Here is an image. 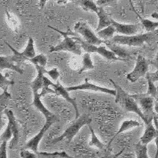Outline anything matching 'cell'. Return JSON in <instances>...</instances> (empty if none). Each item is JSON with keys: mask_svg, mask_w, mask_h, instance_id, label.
<instances>
[{"mask_svg": "<svg viewBox=\"0 0 158 158\" xmlns=\"http://www.w3.org/2000/svg\"><path fill=\"white\" fill-rule=\"evenodd\" d=\"M97 15L99 18V22L97 28V32L111 25V18L108 16V14L104 11V10L101 6L98 8V11H97Z\"/></svg>", "mask_w": 158, "mask_h": 158, "instance_id": "cell-18", "label": "cell"}, {"mask_svg": "<svg viewBox=\"0 0 158 158\" xmlns=\"http://www.w3.org/2000/svg\"><path fill=\"white\" fill-rule=\"evenodd\" d=\"M74 31L77 33L81 34L83 36L84 40L87 43L91 44H95L100 46L102 43H104V40L101 39L98 36L94 33V32L91 29L87 23L84 22H78L74 25Z\"/></svg>", "mask_w": 158, "mask_h": 158, "instance_id": "cell-8", "label": "cell"}, {"mask_svg": "<svg viewBox=\"0 0 158 158\" xmlns=\"http://www.w3.org/2000/svg\"><path fill=\"white\" fill-rule=\"evenodd\" d=\"M12 136H13L12 130H11V127L9 124H7L6 128L4 132L2 134V135H1V141H2V142H3V141L8 142V141L12 138Z\"/></svg>", "mask_w": 158, "mask_h": 158, "instance_id": "cell-32", "label": "cell"}, {"mask_svg": "<svg viewBox=\"0 0 158 158\" xmlns=\"http://www.w3.org/2000/svg\"><path fill=\"white\" fill-rule=\"evenodd\" d=\"M155 98H156V101H158V91H157V94H156V97H155Z\"/></svg>", "mask_w": 158, "mask_h": 158, "instance_id": "cell-45", "label": "cell"}, {"mask_svg": "<svg viewBox=\"0 0 158 158\" xmlns=\"http://www.w3.org/2000/svg\"><path fill=\"white\" fill-rule=\"evenodd\" d=\"M115 32V29L114 27V25L111 24V25L108 26V27L104 28V29H101V30L98 31L97 33V36L101 39L104 40H107L111 39L114 36V32Z\"/></svg>", "mask_w": 158, "mask_h": 158, "instance_id": "cell-21", "label": "cell"}, {"mask_svg": "<svg viewBox=\"0 0 158 158\" xmlns=\"http://www.w3.org/2000/svg\"><path fill=\"white\" fill-rule=\"evenodd\" d=\"M132 97L136 100L138 104H140L148 122H152L154 116V114H153V105H154L153 98L154 97L147 94H135V95H132Z\"/></svg>", "mask_w": 158, "mask_h": 158, "instance_id": "cell-9", "label": "cell"}, {"mask_svg": "<svg viewBox=\"0 0 158 158\" xmlns=\"http://www.w3.org/2000/svg\"><path fill=\"white\" fill-rule=\"evenodd\" d=\"M154 32H147L140 35H131V36H122V35H116L110 39V41L118 44L127 45V46H135V47H140L145 43H149L151 40Z\"/></svg>", "mask_w": 158, "mask_h": 158, "instance_id": "cell-5", "label": "cell"}, {"mask_svg": "<svg viewBox=\"0 0 158 158\" xmlns=\"http://www.w3.org/2000/svg\"><path fill=\"white\" fill-rule=\"evenodd\" d=\"M156 1H157V2H158V0H156Z\"/></svg>", "mask_w": 158, "mask_h": 158, "instance_id": "cell-47", "label": "cell"}, {"mask_svg": "<svg viewBox=\"0 0 158 158\" xmlns=\"http://www.w3.org/2000/svg\"><path fill=\"white\" fill-rule=\"evenodd\" d=\"M44 73H47L53 79V81H58V78L59 77V72L56 68L52 69V70H46L44 69Z\"/></svg>", "mask_w": 158, "mask_h": 158, "instance_id": "cell-34", "label": "cell"}, {"mask_svg": "<svg viewBox=\"0 0 158 158\" xmlns=\"http://www.w3.org/2000/svg\"><path fill=\"white\" fill-rule=\"evenodd\" d=\"M7 88L8 87L4 88L3 92L0 95V104H1L2 111H4L6 108V105L11 99V95L7 92Z\"/></svg>", "mask_w": 158, "mask_h": 158, "instance_id": "cell-27", "label": "cell"}, {"mask_svg": "<svg viewBox=\"0 0 158 158\" xmlns=\"http://www.w3.org/2000/svg\"><path fill=\"white\" fill-rule=\"evenodd\" d=\"M146 77L148 81V89L146 94L152 96V97H153L155 98L156 96V94H157V89H156V86L154 85V82L152 81L150 76L149 75V73H147V74H146Z\"/></svg>", "mask_w": 158, "mask_h": 158, "instance_id": "cell-31", "label": "cell"}, {"mask_svg": "<svg viewBox=\"0 0 158 158\" xmlns=\"http://www.w3.org/2000/svg\"><path fill=\"white\" fill-rule=\"evenodd\" d=\"M55 83L51 81L47 77L44 76V81H43V86H42L41 92L40 93L41 97H44L48 94H56V91L55 89H52L50 86H53Z\"/></svg>", "mask_w": 158, "mask_h": 158, "instance_id": "cell-23", "label": "cell"}, {"mask_svg": "<svg viewBox=\"0 0 158 158\" xmlns=\"http://www.w3.org/2000/svg\"><path fill=\"white\" fill-rule=\"evenodd\" d=\"M59 1H66V0H59Z\"/></svg>", "mask_w": 158, "mask_h": 158, "instance_id": "cell-46", "label": "cell"}, {"mask_svg": "<svg viewBox=\"0 0 158 158\" xmlns=\"http://www.w3.org/2000/svg\"><path fill=\"white\" fill-rule=\"evenodd\" d=\"M78 4L81 6V7L84 10L93 11V12H95L96 14L98 11L99 7L94 0H79Z\"/></svg>", "mask_w": 158, "mask_h": 158, "instance_id": "cell-22", "label": "cell"}, {"mask_svg": "<svg viewBox=\"0 0 158 158\" xmlns=\"http://www.w3.org/2000/svg\"><path fill=\"white\" fill-rule=\"evenodd\" d=\"M111 24L114 25L115 29V32L120 34L131 36V35L136 34L138 31L140 29V25H128V24L118 23L111 18Z\"/></svg>", "mask_w": 158, "mask_h": 158, "instance_id": "cell-13", "label": "cell"}, {"mask_svg": "<svg viewBox=\"0 0 158 158\" xmlns=\"http://www.w3.org/2000/svg\"><path fill=\"white\" fill-rule=\"evenodd\" d=\"M151 64L153 65L156 70H158V52L157 54H156V57H155V59H153V61H151Z\"/></svg>", "mask_w": 158, "mask_h": 158, "instance_id": "cell-40", "label": "cell"}, {"mask_svg": "<svg viewBox=\"0 0 158 158\" xmlns=\"http://www.w3.org/2000/svg\"><path fill=\"white\" fill-rule=\"evenodd\" d=\"M138 126H141V123H139L136 120H125V121H123V122L122 123V125H121L120 128H119V130L118 131V132L115 134V136L111 138V141H110L109 145L111 143V142H112V141H113L114 139H115V138H116L118 135H119V134L123 133V132H124V131H128V130L131 129V128H134V127H138Z\"/></svg>", "mask_w": 158, "mask_h": 158, "instance_id": "cell-20", "label": "cell"}, {"mask_svg": "<svg viewBox=\"0 0 158 158\" xmlns=\"http://www.w3.org/2000/svg\"><path fill=\"white\" fill-rule=\"evenodd\" d=\"M135 153L137 158H148L147 145L139 142L135 145Z\"/></svg>", "mask_w": 158, "mask_h": 158, "instance_id": "cell-25", "label": "cell"}, {"mask_svg": "<svg viewBox=\"0 0 158 158\" xmlns=\"http://www.w3.org/2000/svg\"><path fill=\"white\" fill-rule=\"evenodd\" d=\"M104 43L108 46V48L110 49V51L113 52L115 54V56H117L118 57L127 59H129L130 56H131V54L129 53V52H128L127 49L120 47V45L118 44L113 43V42L108 40H104Z\"/></svg>", "mask_w": 158, "mask_h": 158, "instance_id": "cell-17", "label": "cell"}, {"mask_svg": "<svg viewBox=\"0 0 158 158\" xmlns=\"http://www.w3.org/2000/svg\"><path fill=\"white\" fill-rule=\"evenodd\" d=\"M33 93V101H32V104H33V106L41 112L44 115L45 118L48 119V118H53V117H56V115H54L53 113H52L50 111L47 109V108H45L44 105L42 104L41 100H40V94L38 93V91L36 90H34V91H32Z\"/></svg>", "mask_w": 158, "mask_h": 158, "instance_id": "cell-15", "label": "cell"}, {"mask_svg": "<svg viewBox=\"0 0 158 158\" xmlns=\"http://www.w3.org/2000/svg\"><path fill=\"white\" fill-rule=\"evenodd\" d=\"M38 155H41V156L47 158H73L66 152H55V153L39 152Z\"/></svg>", "mask_w": 158, "mask_h": 158, "instance_id": "cell-26", "label": "cell"}, {"mask_svg": "<svg viewBox=\"0 0 158 158\" xmlns=\"http://www.w3.org/2000/svg\"><path fill=\"white\" fill-rule=\"evenodd\" d=\"M4 113L7 116L8 124L10 126L13 132V138L12 140L10 141V142L9 148L10 149H14L17 146V144L18 143V142H19V128H18V125L17 123L16 118H15L13 111H11L10 109L6 108L4 110Z\"/></svg>", "mask_w": 158, "mask_h": 158, "instance_id": "cell-11", "label": "cell"}, {"mask_svg": "<svg viewBox=\"0 0 158 158\" xmlns=\"http://www.w3.org/2000/svg\"><path fill=\"white\" fill-rule=\"evenodd\" d=\"M4 69H10L16 71L20 74H23L24 70L21 69L19 65L13 61L10 56H0V70L2 71Z\"/></svg>", "mask_w": 158, "mask_h": 158, "instance_id": "cell-16", "label": "cell"}, {"mask_svg": "<svg viewBox=\"0 0 158 158\" xmlns=\"http://www.w3.org/2000/svg\"><path fill=\"white\" fill-rule=\"evenodd\" d=\"M110 81L112 83L113 86L115 87V89L116 90L115 102L118 104L119 106L122 107L124 110H126L127 111H131V112L136 113L143 120L146 125L149 123L146 115H144L143 111L138 107L136 100L131 95L127 94V92L124 91L122 87L117 85L112 79H110Z\"/></svg>", "mask_w": 158, "mask_h": 158, "instance_id": "cell-1", "label": "cell"}, {"mask_svg": "<svg viewBox=\"0 0 158 158\" xmlns=\"http://www.w3.org/2000/svg\"><path fill=\"white\" fill-rule=\"evenodd\" d=\"M5 44L7 45L8 47L10 48V50L13 52V56H10L11 59L14 62H15L16 64L21 65L23 63L25 60H29L31 58H33L34 56H36V52H35L34 49V41H33V39L32 37L29 38V41H28L27 46L25 48V50L22 52H19L15 49L12 46L9 44L6 41H5Z\"/></svg>", "mask_w": 158, "mask_h": 158, "instance_id": "cell-6", "label": "cell"}, {"mask_svg": "<svg viewBox=\"0 0 158 158\" xmlns=\"http://www.w3.org/2000/svg\"><path fill=\"white\" fill-rule=\"evenodd\" d=\"M137 1H138V2L139 4H140V5H142V0H137Z\"/></svg>", "mask_w": 158, "mask_h": 158, "instance_id": "cell-44", "label": "cell"}, {"mask_svg": "<svg viewBox=\"0 0 158 158\" xmlns=\"http://www.w3.org/2000/svg\"><path fill=\"white\" fill-rule=\"evenodd\" d=\"M117 0H97L96 3L97 4V6H104V5H109V4L113 3V2H116Z\"/></svg>", "mask_w": 158, "mask_h": 158, "instance_id": "cell-38", "label": "cell"}, {"mask_svg": "<svg viewBox=\"0 0 158 158\" xmlns=\"http://www.w3.org/2000/svg\"><path fill=\"white\" fill-rule=\"evenodd\" d=\"M94 68V65L93 63V61L91 59V56H90V53L89 52H85V54L83 55L82 57V67L78 71L79 74L82 73L83 71L86 70H93Z\"/></svg>", "mask_w": 158, "mask_h": 158, "instance_id": "cell-24", "label": "cell"}, {"mask_svg": "<svg viewBox=\"0 0 158 158\" xmlns=\"http://www.w3.org/2000/svg\"><path fill=\"white\" fill-rule=\"evenodd\" d=\"M15 85V81H12V80H9V79L6 78L5 75L2 74V77H1V88L4 89L6 87H8L9 85Z\"/></svg>", "mask_w": 158, "mask_h": 158, "instance_id": "cell-33", "label": "cell"}, {"mask_svg": "<svg viewBox=\"0 0 158 158\" xmlns=\"http://www.w3.org/2000/svg\"><path fill=\"white\" fill-rule=\"evenodd\" d=\"M69 35H71L74 39H75L81 45L83 50L85 52H89V53H97L100 56H103L104 59H107L108 60H114V61H126V59H122V58L118 57L115 56V54L113 52H111L110 50H107L106 48L104 46H97L95 44H91L87 43L85 40H82L79 36H76V33L71 32V31H68Z\"/></svg>", "mask_w": 158, "mask_h": 158, "instance_id": "cell-2", "label": "cell"}, {"mask_svg": "<svg viewBox=\"0 0 158 158\" xmlns=\"http://www.w3.org/2000/svg\"><path fill=\"white\" fill-rule=\"evenodd\" d=\"M29 61H30L31 63H33L35 66H37V65H40L41 67H44L46 65H47L48 59L47 57L44 56V55H38V56H34L33 58H31V59H29Z\"/></svg>", "mask_w": 158, "mask_h": 158, "instance_id": "cell-28", "label": "cell"}, {"mask_svg": "<svg viewBox=\"0 0 158 158\" xmlns=\"http://www.w3.org/2000/svg\"><path fill=\"white\" fill-rule=\"evenodd\" d=\"M47 1L48 0H40V9L43 10L44 8V6Z\"/></svg>", "mask_w": 158, "mask_h": 158, "instance_id": "cell-41", "label": "cell"}, {"mask_svg": "<svg viewBox=\"0 0 158 158\" xmlns=\"http://www.w3.org/2000/svg\"><path fill=\"white\" fill-rule=\"evenodd\" d=\"M151 17H152L153 18H154V19L158 20V13H156V12L153 13V14L151 15Z\"/></svg>", "mask_w": 158, "mask_h": 158, "instance_id": "cell-42", "label": "cell"}, {"mask_svg": "<svg viewBox=\"0 0 158 158\" xmlns=\"http://www.w3.org/2000/svg\"><path fill=\"white\" fill-rule=\"evenodd\" d=\"M156 136V129L153 125L152 122L146 124V128L145 131V133L142 135V138H140V142L143 144H146L151 142V141L154 139Z\"/></svg>", "mask_w": 158, "mask_h": 158, "instance_id": "cell-19", "label": "cell"}, {"mask_svg": "<svg viewBox=\"0 0 158 158\" xmlns=\"http://www.w3.org/2000/svg\"><path fill=\"white\" fill-rule=\"evenodd\" d=\"M36 153H32L28 150H22L20 155H21L22 158H37L38 156H36Z\"/></svg>", "mask_w": 158, "mask_h": 158, "instance_id": "cell-37", "label": "cell"}, {"mask_svg": "<svg viewBox=\"0 0 158 158\" xmlns=\"http://www.w3.org/2000/svg\"><path fill=\"white\" fill-rule=\"evenodd\" d=\"M153 122L155 124V127L156 129V136L155 138V143H156V156L155 157H158V119L156 116H153Z\"/></svg>", "mask_w": 158, "mask_h": 158, "instance_id": "cell-36", "label": "cell"}, {"mask_svg": "<svg viewBox=\"0 0 158 158\" xmlns=\"http://www.w3.org/2000/svg\"><path fill=\"white\" fill-rule=\"evenodd\" d=\"M149 75L150 76L151 79L153 82L155 81H158V70H156V72L154 73H149Z\"/></svg>", "mask_w": 158, "mask_h": 158, "instance_id": "cell-39", "label": "cell"}, {"mask_svg": "<svg viewBox=\"0 0 158 158\" xmlns=\"http://www.w3.org/2000/svg\"><path fill=\"white\" fill-rule=\"evenodd\" d=\"M56 121H58L57 116L46 119V122H45L44 125L43 127L41 128L40 131L36 136H34L32 138H31L30 140L27 142L26 146H25V148H26V149H32L34 153H37L38 154V153H39V152H38V146H39L40 142L41 141V139L43 138V137L44 136L45 133L47 132L48 130Z\"/></svg>", "mask_w": 158, "mask_h": 158, "instance_id": "cell-10", "label": "cell"}, {"mask_svg": "<svg viewBox=\"0 0 158 158\" xmlns=\"http://www.w3.org/2000/svg\"><path fill=\"white\" fill-rule=\"evenodd\" d=\"M67 89L68 91H74V90H93V91L95 92H101V93L108 94L109 95L115 96V97L116 95V90L115 89H110L101 87L99 86V85H97L92 84V83L89 82L88 78H85L84 84L75 85V86L67 87Z\"/></svg>", "mask_w": 158, "mask_h": 158, "instance_id": "cell-12", "label": "cell"}, {"mask_svg": "<svg viewBox=\"0 0 158 158\" xmlns=\"http://www.w3.org/2000/svg\"><path fill=\"white\" fill-rule=\"evenodd\" d=\"M6 143L7 142L3 141L0 146V158H7L6 155Z\"/></svg>", "mask_w": 158, "mask_h": 158, "instance_id": "cell-35", "label": "cell"}, {"mask_svg": "<svg viewBox=\"0 0 158 158\" xmlns=\"http://www.w3.org/2000/svg\"><path fill=\"white\" fill-rule=\"evenodd\" d=\"M48 27L51 29H54L56 32H59L60 34L63 35V41L60 42L58 45L55 46V47H51L50 52H60V51H67V52H70L74 53V54L77 55V56H81L82 52H81V45L74 39L73 37H70L69 36L68 32H62V31L59 30V29H56L54 27H52L50 25H48Z\"/></svg>", "mask_w": 158, "mask_h": 158, "instance_id": "cell-3", "label": "cell"}, {"mask_svg": "<svg viewBox=\"0 0 158 158\" xmlns=\"http://www.w3.org/2000/svg\"><path fill=\"white\" fill-rule=\"evenodd\" d=\"M91 122L92 118L89 115H82L81 116H79L77 120H76V122H74L70 126H69L67 128V130L60 136L54 138L52 141V144H56L63 141V139H67V142H70L72 139L74 138V136L78 133V131L81 130L82 127H84L85 125H90Z\"/></svg>", "mask_w": 158, "mask_h": 158, "instance_id": "cell-4", "label": "cell"}, {"mask_svg": "<svg viewBox=\"0 0 158 158\" xmlns=\"http://www.w3.org/2000/svg\"><path fill=\"white\" fill-rule=\"evenodd\" d=\"M89 129L91 131V134H92V138H91V141L89 142V145L90 146H95V147L98 148L99 149H103L104 147V145L101 142V141L99 140L98 138L97 137V135H95L94 133V129L90 127L89 125Z\"/></svg>", "mask_w": 158, "mask_h": 158, "instance_id": "cell-30", "label": "cell"}, {"mask_svg": "<svg viewBox=\"0 0 158 158\" xmlns=\"http://www.w3.org/2000/svg\"><path fill=\"white\" fill-rule=\"evenodd\" d=\"M149 64H151L150 60L146 59L141 55H138L135 69L131 73L127 75V79H128L131 82H136L141 77H143L147 74Z\"/></svg>", "mask_w": 158, "mask_h": 158, "instance_id": "cell-7", "label": "cell"}, {"mask_svg": "<svg viewBox=\"0 0 158 158\" xmlns=\"http://www.w3.org/2000/svg\"><path fill=\"white\" fill-rule=\"evenodd\" d=\"M141 22L147 32H154L155 29L158 28V22H152L149 19H142Z\"/></svg>", "mask_w": 158, "mask_h": 158, "instance_id": "cell-29", "label": "cell"}, {"mask_svg": "<svg viewBox=\"0 0 158 158\" xmlns=\"http://www.w3.org/2000/svg\"><path fill=\"white\" fill-rule=\"evenodd\" d=\"M53 88L56 91V94L57 95H61L63 98L67 101V102L70 103V104H72L73 106H74V109H75L76 111V118H78L79 117V111H78V108H77V103H76V101L74 99L71 98L70 97V94H69V91L67 89V88H64V87L60 84L59 81H57V83L53 85Z\"/></svg>", "mask_w": 158, "mask_h": 158, "instance_id": "cell-14", "label": "cell"}, {"mask_svg": "<svg viewBox=\"0 0 158 158\" xmlns=\"http://www.w3.org/2000/svg\"><path fill=\"white\" fill-rule=\"evenodd\" d=\"M154 111H156V113L158 115V101H156L154 104Z\"/></svg>", "mask_w": 158, "mask_h": 158, "instance_id": "cell-43", "label": "cell"}]
</instances>
